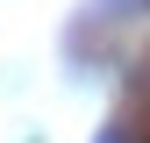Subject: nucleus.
<instances>
[{
	"mask_svg": "<svg viewBox=\"0 0 150 143\" xmlns=\"http://www.w3.org/2000/svg\"><path fill=\"white\" fill-rule=\"evenodd\" d=\"M100 143H122V136H100Z\"/></svg>",
	"mask_w": 150,
	"mask_h": 143,
	"instance_id": "f257e3e1",
	"label": "nucleus"
}]
</instances>
